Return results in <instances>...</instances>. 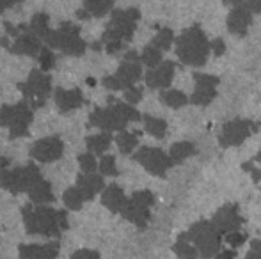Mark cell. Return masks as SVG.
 Masks as SVG:
<instances>
[{
	"mask_svg": "<svg viewBox=\"0 0 261 259\" xmlns=\"http://www.w3.org/2000/svg\"><path fill=\"white\" fill-rule=\"evenodd\" d=\"M261 130V123L251 121V119H231L222 126V131L219 135V144L220 148H234L240 146L245 138H249L251 135L258 133Z\"/></svg>",
	"mask_w": 261,
	"mask_h": 259,
	"instance_id": "13",
	"label": "cell"
},
{
	"mask_svg": "<svg viewBox=\"0 0 261 259\" xmlns=\"http://www.w3.org/2000/svg\"><path fill=\"white\" fill-rule=\"evenodd\" d=\"M212 52H213V55H217V57H220V55H224L226 53V43H224V39H213L212 41Z\"/></svg>",
	"mask_w": 261,
	"mask_h": 259,
	"instance_id": "44",
	"label": "cell"
},
{
	"mask_svg": "<svg viewBox=\"0 0 261 259\" xmlns=\"http://www.w3.org/2000/svg\"><path fill=\"white\" fill-rule=\"evenodd\" d=\"M116 144L117 148H119V151L123 153V155H132V153L135 151V148L139 146V133L137 131H119L116 137Z\"/></svg>",
	"mask_w": 261,
	"mask_h": 259,
	"instance_id": "30",
	"label": "cell"
},
{
	"mask_svg": "<svg viewBox=\"0 0 261 259\" xmlns=\"http://www.w3.org/2000/svg\"><path fill=\"white\" fill-rule=\"evenodd\" d=\"M142 123H144V130L146 133H149L155 138H164L167 135V123L160 118H155V116H142Z\"/></svg>",
	"mask_w": 261,
	"mask_h": 259,
	"instance_id": "29",
	"label": "cell"
},
{
	"mask_svg": "<svg viewBox=\"0 0 261 259\" xmlns=\"http://www.w3.org/2000/svg\"><path fill=\"white\" fill-rule=\"evenodd\" d=\"M142 121V116L134 105L126 101H117L114 96L109 98V105L105 108H94L89 116V125L103 131H123L128 123Z\"/></svg>",
	"mask_w": 261,
	"mask_h": 259,
	"instance_id": "2",
	"label": "cell"
},
{
	"mask_svg": "<svg viewBox=\"0 0 261 259\" xmlns=\"http://www.w3.org/2000/svg\"><path fill=\"white\" fill-rule=\"evenodd\" d=\"M6 36L11 38L13 43H6L2 45L4 48H7L11 53L14 55H29V57H39L43 50V45H41V39L31 31L29 25H14L11 23H6Z\"/></svg>",
	"mask_w": 261,
	"mask_h": 259,
	"instance_id": "9",
	"label": "cell"
},
{
	"mask_svg": "<svg viewBox=\"0 0 261 259\" xmlns=\"http://www.w3.org/2000/svg\"><path fill=\"white\" fill-rule=\"evenodd\" d=\"M43 180V174L36 163H27L25 167L0 170V188L11 192V194H21L34 187Z\"/></svg>",
	"mask_w": 261,
	"mask_h": 259,
	"instance_id": "8",
	"label": "cell"
},
{
	"mask_svg": "<svg viewBox=\"0 0 261 259\" xmlns=\"http://www.w3.org/2000/svg\"><path fill=\"white\" fill-rule=\"evenodd\" d=\"M220 78L208 73H194V93L190 103L197 107H206L217 98V87Z\"/></svg>",
	"mask_w": 261,
	"mask_h": 259,
	"instance_id": "15",
	"label": "cell"
},
{
	"mask_svg": "<svg viewBox=\"0 0 261 259\" xmlns=\"http://www.w3.org/2000/svg\"><path fill=\"white\" fill-rule=\"evenodd\" d=\"M237 257V250L234 249H224L219 252V256H217L215 259H234Z\"/></svg>",
	"mask_w": 261,
	"mask_h": 259,
	"instance_id": "46",
	"label": "cell"
},
{
	"mask_svg": "<svg viewBox=\"0 0 261 259\" xmlns=\"http://www.w3.org/2000/svg\"><path fill=\"white\" fill-rule=\"evenodd\" d=\"M62 199H64V204L68 206V210H73V211L80 210V208L87 203L86 197L82 195V192H80L76 187L68 188V190L64 192V195H62Z\"/></svg>",
	"mask_w": 261,
	"mask_h": 259,
	"instance_id": "34",
	"label": "cell"
},
{
	"mask_svg": "<svg viewBox=\"0 0 261 259\" xmlns=\"http://www.w3.org/2000/svg\"><path fill=\"white\" fill-rule=\"evenodd\" d=\"M123 48H124V43H109V45H105V50L110 55H116V53H119Z\"/></svg>",
	"mask_w": 261,
	"mask_h": 259,
	"instance_id": "45",
	"label": "cell"
},
{
	"mask_svg": "<svg viewBox=\"0 0 261 259\" xmlns=\"http://www.w3.org/2000/svg\"><path fill=\"white\" fill-rule=\"evenodd\" d=\"M79 163L84 174H94L96 169H100V163H96V158L93 156V153H82V155H79Z\"/></svg>",
	"mask_w": 261,
	"mask_h": 259,
	"instance_id": "37",
	"label": "cell"
},
{
	"mask_svg": "<svg viewBox=\"0 0 261 259\" xmlns=\"http://www.w3.org/2000/svg\"><path fill=\"white\" fill-rule=\"evenodd\" d=\"M245 0H224V4L226 6H231V7H234V6H240V4H244Z\"/></svg>",
	"mask_w": 261,
	"mask_h": 259,
	"instance_id": "49",
	"label": "cell"
},
{
	"mask_svg": "<svg viewBox=\"0 0 261 259\" xmlns=\"http://www.w3.org/2000/svg\"><path fill=\"white\" fill-rule=\"evenodd\" d=\"M61 250V243L52 242L45 243V245H38V243H31V245H20L18 252L20 259H55Z\"/></svg>",
	"mask_w": 261,
	"mask_h": 259,
	"instance_id": "21",
	"label": "cell"
},
{
	"mask_svg": "<svg viewBox=\"0 0 261 259\" xmlns=\"http://www.w3.org/2000/svg\"><path fill=\"white\" fill-rule=\"evenodd\" d=\"M153 204H155V195L149 190L134 192L132 197H128L121 215L128 222L137 225L139 229H144L148 225L149 218H151V211L149 210H151Z\"/></svg>",
	"mask_w": 261,
	"mask_h": 259,
	"instance_id": "12",
	"label": "cell"
},
{
	"mask_svg": "<svg viewBox=\"0 0 261 259\" xmlns=\"http://www.w3.org/2000/svg\"><path fill=\"white\" fill-rule=\"evenodd\" d=\"M39 68H41V71H48V69H52L55 66V55L54 52L50 48H46V46H43L41 53H39Z\"/></svg>",
	"mask_w": 261,
	"mask_h": 259,
	"instance_id": "38",
	"label": "cell"
},
{
	"mask_svg": "<svg viewBox=\"0 0 261 259\" xmlns=\"http://www.w3.org/2000/svg\"><path fill=\"white\" fill-rule=\"evenodd\" d=\"M174 52L185 66L203 68L208 63L210 52H212V41H208L206 34L197 25H194L185 28L176 38Z\"/></svg>",
	"mask_w": 261,
	"mask_h": 259,
	"instance_id": "3",
	"label": "cell"
},
{
	"mask_svg": "<svg viewBox=\"0 0 261 259\" xmlns=\"http://www.w3.org/2000/svg\"><path fill=\"white\" fill-rule=\"evenodd\" d=\"M162 50H158L156 46H153V45H148V46H144V50H142V53H141V61H142V64L144 66H148L149 69H153V68H156V66H160L164 61H162Z\"/></svg>",
	"mask_w": 261,
	"mask_h": 259,
	"instance_id": "35",
	"label": "cell"
},
{
	"mask_svg": "<svg viewBox=\"0 0 261 259\" xmlns=\"http://www.w3.org/2000/svg\"><path fill=\"white\" fill-rule=\"evenodd\" d=\"M174 41H176L174 32H172L169 27H162V28H158L156 36L151 41V45L156 46V48L162 50V52H165V50H169L172 45H174Z\"/></svg>",
	"mask_w": 261,
	"mask_h": 259,
	"instance_id": "33",
	"label": "cell"
},
{
	"mask_svg": "<svg viewBox=\"0 0 261 259\" xmlns=\"http://www.w3.org/2000/svg\"><path fill=\"white\" fill-rule=\"evenodd\" d=\"M34 119L32 108L27 101L0 107V126L9 128L11 138H20L29 135V125Z\"/></svg>",
	"mask_w": 261,
	"mask_h": 259,
	"instance_id": "10",
	"label": "cell"
},
{
	"mask_svg": "<svg viewBox=\"0 0 261 259\" xmlns=\"http://www.w3.org/2000/svg\"><path fill=\"white\" fill-rule=\"evenodd\" d=\"M245 240H247V235L242 233V231H234V233L226 235V242L231 249H238V247H242L245 243Z\"/></svg>",
	"mask_w": 261,
	"mask_h": 259,
	"instance_id": "40",
	"label": "cell"
},
{
	"mask_svg": "<svg viewBox=\"0 0 261 259\" xmlns=\"http://www.w3.org/2000/svg\"><path fill=\"white\" fill-rule=\"evenodd\" d=\"M197 250H199V256L203 259H213L219 256L220 242H222V235L215 227L212 220H201L196 222L194 225H190L189 231L181 233Z\"/></svg>",
	"mask_w": 261,
	"mask_h": 259,
	"instance_id": "4",
	"label": "cell"
},
{
	"mask_svg": "<svg viewBox=\"0 0 261 259\" xmlns=\"http://www.w3.org/2000/svg\"><path fill=\"white\" fill-rule=\"evenodd\" d=\"M100 172L101 176H110V178H116L119 174L116 165V156L114 155H103L100 160Z\"/></svg>",
	"mask_w": 261,
	"mask_h": 259,
	"instance_id": "36",
	"label": "cell"
},
{
	"mask_svg": "<svg viewBox=\"0 0 261 259\" xmlns=\"http://www.w3.org/2000/svg\"><path fill=\"white\" fill-rule=\"evenodd\" d=\"M142 78V61L137 52L124 53L123 63L119 64L114 75H109L101 80V83L110 91H126L134 87Z\"/></svg>",
	"mask_w": 261,
	"mask_h": 259,
	"instance_id": "7",
	"label": "cell"
},
{
	"mask_svg": "<svg viewBox=\"0 0 261 259\" xmlns=\"http://www.w3.org/2000/svg\"><path fill=\"white\" fill-rule=\"evenodd\" d=\"M126 200H128V197L124 195L123 188L116 183L105 187V190L101 192V204H103L107 210L112 211V213H121L124 204H126Z\"/></svg>",
	"mask_w": 261,
	"mask_h": 259,
	"instance_id": "23",
	"label": "cell"
},
{
	"mask_svg": "<svg viewBox=\"0 0 261 259\" xmlns=\"http://www.w3.org/2000/svg\"><path fill=\"white\" fill-rule=\"evenodd\" d=\"M21 217L29 235L59 238L61 233L69 227L64 210H54L45 204H25L21 208Z\"/></svg>",
	"mask_w": 261,
	"mask_h": 259,
	"instance_id": "1",
	"label": "cell"
},
{
	"mask_svg": "<svg viewBox=\"0 0 261 259\" xmlns=\"http://www.w3.org/2000/svg\"><path fill=\"white\" fill-rule=\"evenodd\" d=\"M245 259H261V240H254L251 243V249H249Z\"/></svg>",
	"mask_w": 261,
	"mask_h": 259,
	"instance_id": "43",
	"label": "cell"
},
{
	"mask_svg": "<svg viewBox=\"0 0 261 259\" xmlns=\"http://www.w3.org/2000/svg\"><path fill=\"white\" fill-rule=\"evenodd\" d=\"M212 222L220 231V235H229V233L240 231L242 224H244V217L240 215L238 204H226L213 215Z\"/></svg>",
	"mask_w": 261,
	"mask_h": 259,
	"instance_id": "17",
	"label": "cell"
},
{
	"mask_svg": "<svg viewBox=\"0 0 261 259\" xmlns=\"http://www.w3.org/2000/svg\"><path fill=\"white\" fill-rule=\"evenodd\" d=\"M62 153H64V142L61 140L59 135H50V137L41 138V140L34 142L31 148V156L41 163L57 162L62 156Z\"/></svg>",
	"mask_w": 261,
	"mask_h": 259,
	"instance_id": "16",
	"label": "cell"
},
{
	"mask_svg": "<svg viewBox=\"0 0 261 259\" xmlns=\"http://www.w3.org/2000/svg\"><path fill=\"white\" fill-rule=\"evenodd\" d=\"M69 259H100V254L96 250H89V249H80L76 252H73V256Z\"/></svg>",
	"mask_w": 261,
	"mask_h": 259,
	"instance_id": "42",
	"label": "cell"
},
{
	"mask_svg": "<svg viewBox=\"0 0 261 259\" xmlns=\"http://www.w3.org/2000/svg\"><path fill=\"white\" fill-rule=\"evenodd\" d=\"M252 18H254V13L249 9L247 0H245L244 4H240V6L231 7L229 14H227V21H226L229 34L244 38V36L247 34L249 27H251Z\"/></svg>",
	"mask_w": 261,
	"mask_h": 259,
	"instance_id": "18",
	"label": "cell"
},
{
	"mask_svg": "<svg viewBox=\"0 0 261 259\" xmlns=\"http://www.w3.org/2000/svg\"><path fill=\"white\" fill-rule=\"evenodd\" d=\"M29 27H31V31L34 32L36 36H38L39 39H45L46 34H48L52 28H50V18L46 13H38L32 16L31 23H29Z\"/></svg>",
	"mask_w": 261,
	"mask_h": 259,
	"instance_id": "32",
	"label": "cell"
},
{
	"mask_svg": "<svg viewBox=\"0 0 261 259\" xmlns=\"http://www.w3.org/2000/svg\"><path fill=\"white\" fill-rule=\"evenodd\" d=\"M172 250H174V254L179 259H197V257H201L199 256V250H197L196 247H194L192 243H190L183 235L178 236L176 243L172 245Z\"/></svg>",
	"mask_w": 261,
	"mask_h": 259,
	"instance_id": "31",
	"label": "cell"
},
{
	"mask_svg": "<svg viewBox=\"0 0 261 259\" xmlns=\"http://www.w3.org/2000/svg\"><path fill=\"white\" fill-rule=\"evenodd\" d=\"M242 169H244L245 172L251 174V176H252V181H254V183H259V181H261V169H259V167H256V165H254V160H252V162L244 163V165H242Z\"/></svg>",
	"mask_w": 261,
	"mask_h": 259,
	"instance_id": "41",
	"label": "cell"
},
{
	"mask_svg": "<svg viewBox=\"0 0 261 259\" xmlns=\"http://www.w3.org/2000/svg\"><path fill=\"white\" fill-rule=\"evenodd\" d=\"M134 160L137 163H141L149 174H153L156 178H165L167 170L174 165L167 153H164L160 148H151V146L139 148L134 153Z\"/></svg>",
	"mask_w": 261,
	"mask_h": 259,
	"instance_id": "14",
	"label": "cell"
},
{
	"mask_svg": "<svg viewBox=\"0 0 261 259\" xmlns=\"http://www.w3.org/2000/svg\"><path fill=\"white\" fill-rule=\"evenodd\" d=\"M174 71H176V63H172V61H164L160 66L146 71L144 82L149 89L164 91L171 85L172 78H174Z\"/></svg>",
	"mask_w": 261,
	"mask_h": 259,
	"instance_id": "19",
	"label": "cell"
},
{
	"mask_svg": "<svg viewBox=\"0 0 261 259\" xmlns=\"http://www.w3.org/2000/svg\"><path fill=\"white\" fill-rule=\"evenodd\" d=\"M142 94H144V87L134 85V87H130V89L124 91V101L130 105H135L142 100Z\"/></svg>",
	"mask_w": 261,
	"mask_h": 259,
	"instance_id": "39",
	"label": "cell"
},
{
	"mask_svg": "<svg viewBox=\"0 0 261 259\" xmlns=\"http://www.w3.org/2000/svg\"><path fill=\"white\" fill-rule=\"evenodd\" d=\"M247 6L254 14L261 13V0H247Z\"/></svg>",
	"mask_w": 261,
	"mask_h": 259,
	"instance_id": "48",
	"label": "cell"
},
{
	"mask_svg": "<svg viewBox=\"0 0 261 259\" xmlns=\"http://www.w3.org/2000/svg\"><path fill=\"white\" fill-rule=\"evenodd\" d=\"M139 20H141L139 9H114L110 21L107 23V28L101 36V45L132 41Z\"/></svg>",
	"mask_w": 261,
	"mask_h": 259,
	"instance_id": "5",
	"label": "cell"
},
{
	"mask_svg": "<svg viewBox=\"0 0 261 259\" xmlns=\"http://www.w3.org/2000/svg\"><path fill=\"white\" fill-rule=\"evenodd\" d=\"M9 163H11V160H9V158H6V156H2V158H0V170L6 169V167L9 165Z\"/></svg>",
	"mask_w": 261,
	"mask_h": 259,
	"instance_id": "50",
	"label": "cell"
},
{
	"mask_svg": "<svg viewBox=\"0 0 261 259\" xmlns=\"http://www.w3.org/2000/svg\"><path fill=\"white\" fill-rule=\"evenodd\" d=\"M76 188L82 192V195L86 197V200H93L96 194L105 190V181L101 174H79L76 178Z\"/></svg>",
	"mask_w": 261,
	"mask_h": 259,
	"instance_id": "22",
	"label": "cell"
},
{
	"mask_svg": "<svg viewBox=\"0 0 261 259\" xmlns=\"http://www.w3.org/2000/svg\"><path fill=\"white\" fill-rule=\"evenodd\" d=\"M254 162H259V163H261V151L258 153V156H256V158H254Z\"/></svg>",
	"mask_w": 261,
	"mask_h": 259,
	"instance_id": "51",
	"label": "cell"
},
{
	"mask_svg": "<svg viewBox=\"0 0 261 259\" xmlns=\"http://www.w3.org/2000/svg\"><path fill=\"white\" fill-rule=\"evenodd\" d=\"M160 101L165 107L178 110V108H183L185 105H189L190 98L178 89H164V91H160Z\"/></svg>",
	"mask_w": 261,
	"mask_h": 259,
	"instance_id": "26",
	"label": "cell"
},
{
	"mask_svg": "<svg viewBox=\"0 0 261 259\" xmlns=\"http://www.w3.org/2000/svg\"><path fill=\"white\" fill-rule=\"evenodd\" d=\"M114 2L116 0H84L82 9L89 18H101L112 11Z\"/></svg>",
	"mask_w": 261,
	"mask_h": 259,
	"instance_id": "28",
	"label": "cell"
},
{
	"mask_svg": "<svg viewBox=\"0 0 261 259\" xmlns=\"http://www.w3.org/2000/svg\"><path fill=\"white\" fill-rule=\"evenodd\" d=\"M112 140H114L112 133L103 131V133H98V135H89L86 138V146L89 149V153H93V155H103L107 149L110 148Z\"/></svg>",
	"mask_w": 261,
	"mask_h": 259,
	"instance_id": "27",
	"label": "cell"
},
{
	"mask_svg": "<svg viewBox=\"0 0 261 259\" xmlns=\"http://www.w3.org/2000/svg\"><path fill=\"white\" fill-rule=\"evenodd\" d=\"M18 89L23 94V101L31 105V108H41L52 94V76L41 69H32L25 82L18 83Z\"/></svg>",
	"mask_w": 261,
	"mask_h": 259,
	"instance_id": "11",
	"label": "cell"
},
{
	"mask_svg": "<svg viewBox=\"0 0 261 259\" xmlns=\"http://www.w3.org/2000/svg\"><path fill=\"white\" fill-rule=\"evenodd\" d=\"M54 101L57 105V108L62 112V114H68L71 110H76L80 108L86 100H84V94L80 89H64V87H57L54 91Z\"/></svg>",
	"mask_w": 261,
	"mask_h": 259,
	"instance_id": "20",
	"label": "cell"
},
{
	"mask_svg": "<svg viewBox=\"0 0 261 259\" xmlns=\"http://www.w3.org/2000/svg\"><path fill=\"white\" fill-rule=\"evenodd\" d=\"M43 41L50 48H55L71 57L84 55V52L87 48L86 41L80 38V27L71 23V21H64V23H61V27L57 31H50Z\"/></svg>",
	"mask_w": 261,
	"mask_h": 259,
	"instance_id": "6",
	"label": "cell"
},
{
	"mask_svg": "<svg viewBox=\"0 0 261 259\" xmlns=\"http://www.w3.org/2000/svg\"><path fill=\"white\" fill-rule=\"evenodd\" d=\"M194 155H197V148L194 142L190 140H181V142H174L169 149V156H171L172 163L174 165H179L185 160L192 158Z\"/></svg>",
	"mask_w": 261,
	"mask_h": 259,
	"instance_id": "24",
	"label": "cell"
},
{
	"mask_svg": "<svg viewBox=\"0 0 261 259\" xmlns=\"http://www.w3.org/2000/svg\"><path fill=\"white\" fill-rule=\"evenodd\" d=\"M29 197L34 204H48L54 203L55 195L52 192V185L48 183L46 180H41L39 183H36L34 187L29 190Z\"/></svg>",
	"mask_w": 261,
	"mask_h": 259,
	"instance_id": "25",
	"label": "cell"
},
{
	"mask_svg": "<svg viewBox=\"0 0 261 259\" xmlns=\"http://www.w3.org/2000/svg\"><path fill=\"white\" fill-rule=\"evenodd\" d=\"M18 2H21V0H0V14H2L6 9H9V7L16 6Z\"/></svg>",
	"mask_w": 261,
	"mask_h": 259,
	"instance_id": "47",
	"label": "cell"
}]
</instances>
